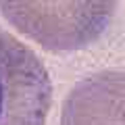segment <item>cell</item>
<instances>
[{
    "label": "cell",
    "mask_w": 125,
    "mask_h": 125,
    "mask_svg": "<svg viewBox=\"0 0 125 125\" xmlns=\"http://www.w3.org/2000/svg\"><path fill=\"white\" fill-rule=\"evenodd\" d=\"M119 0H0V13L19 33L50 52L92 46L111 27Z\"/></svg>",
    "instance_id": "cell-1"
},
{
    "label": "cell",
    "mask_w": 125,
    "mask_h": 125,
    "mask_svg": "<svg viewBox=\"0 0 125 125\" xmlns=\"http://www.w3.org/2000/svg\"><path fill=\"white\" fill-rule=\"evenodd\" d=\"M52 81L29 46L0 27V125H46Z\"/></svg>",
    "instance_id": "cell-2"
},
{
    "label": "cell",
    "mask_w": 125,
    "mask_h": 125,
    "mask_svg": "<svg viewBox=\"0 0 125 125\" xmlns=\"http://www.w3.org/2000/svg\"><path fill=\"white\" fill-rule=\"evenodd\" d=\"M61 125H125V71H98L75 83Z\"/></svg>",
    "instance_id": "cell-3"
}]
</instances>
